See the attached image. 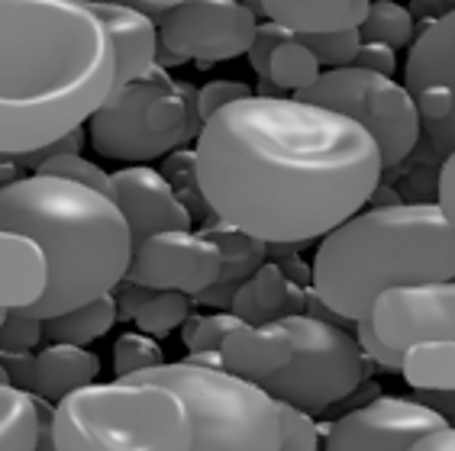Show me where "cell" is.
Returning <instances> with one entry per match:
<instances>
[{"mask_svg": "<svg viewBox=\"0 0 455 451\" xmlns=\"http://www.w3.org/2000/svg\"><path fill=\"white\" fill-rule=\"evenodd\" d=\"M368 326L381 345L401 355L403 348L429 338H455L452 281L387 287L368 310Z\"/></svg>", "mask_w": 455, "mask_h": 451, "instance_id": "cell-12", "label": "cell"}, {"mask_svg": "<svg viewBox=\"0 0 455 451\" xmlns=\"http://www.w3.org/2000/svg\"><path fill=\"white\" fill-rule=\"evenodd\" d=\"M197 184L213 219L265 245H300L365 210L381 152L359 123L298 97H243L204 123Z\"/></svg>", "mask_w": 455, "mask_h": 451, "instance_id": "cell-1", "label": "cell"}, {"mask_svg": "<svg viewBox=\"0 0 455 451\" xmlns=\"http://www.w3.org/2000/svg\"><path fill=\"white\" fill-rule=\"evenodd\" d=\"M281 322L294 338V355L262 384L268 397L320 416L323 409L355 393L365 371V355L349 332L307 313L284 316Z\"/></svg>", "mask_w": 455, "mask_h": 451, "instance_id": "cell-8", "label": "cell"}, {"mask_svg": "<svg viewBox=\"0 0 455 451\" xmlns=\"http://www.w3.org/2000/svg\"><path fill=\"white\" fill-rule=\"evenodd\" d=\"M420 126H429L436 132L439 146H452V113H455V87H427L413 97Z\"/></svg>", "mask_w": 455, "mask_h": 451, "instance_id": "cell-31", "label": "cell"}, {"mask_svg": "<svg viewBox=\"0 0 455 451\" xmlns=\"http://www.w3.org/2000/svg\"><path fill=\"white\" fill-rule=\"evenodd\" d=\"M162 348L152 336L146 332H123L114 342V371L116 377H132V374H142L149 368L162 365Z\"/></svg>", "mask_w": 455, "mask_h": 451, "instance_id": "cell-30", "label": "cell"}, {"mask_svg": "<svg viewBox=\"0 0 455 451\" xmlns=\"http://www.w3.org/2000/svg\"><path fill=\"white\" fill-rule=\"evenodd\" d=\"M443 7H446V10H452V0H443Z\"/></svg>", "mask_w": 455, "mask_h": 451, "instance_id": "cell-48", "label": "cell"}, {"mask_svg": "<svg viewBox=\"0 0 455 451\" xmlns=\"http://www.w3.org/2000/svg\"><path fill=\"white\" fill-rule=\"evenodd\" d=\"M20 178V165L13 158H4L0 155V187H7L10 181H17Z\"/></svg>", "mask_w": 455, "mask_h": 451, "instance_id": "cell-45", "label": "cell"}, {"mask_svg": "<svg viewBox=\"0 0 455 451\" xmlns=\"http://www.w3.org/2000/svg\"><path fill=\"white\" fill-rule=\"evenodd\" d=\"M43 429V400L0 384V451H33Z\"/></svg>", "mask_w": 455, "mask_h": 451, "instance_id": "cell-24", "label": "cell"}, {"mask_svg": "<svg viewBox=\"0 0 455 451\" xmlns=\"http://www.w3.org/2000/svg\"><path fill=\"white\" fill-rule=\"evenodd\" d=\"M33 451H55L52 435H49V403H43V429H39V439H36Z\"/></svg>", "mask_w": 455, "mask_h": 451, "instance_id": "cell-43", "label": "cell"}, {"mask_svg": "<svg viewBox=\"0 0 455 451\" xmlns=\"http://www.w3.org/2000/svg\"><path fill=\"white\" fill-rule=\"evenodd\" d=\"M191 316V297L178 294V290H149L142 297L140 306L132 310L130 320L136 322V329L146 332L152 338H165L172 329H178L184 320Z\"/></svg>", "mask_w": 455, "mask_h": 451, "instance_id": "cell-27", "label": "cell"}, {"mask_svg": "<svg viewBox=\"0 0 455 451\" xmlns=\"http://www.w3.org/2000/svg\"><path fill=\"white\" fill-rule=\"evenodd\" d=\"M455 158L446 155L443 168H439V178H436V210L449 223H455Z\"/></svg>", "mask_w": 455, "mask_h": 451, "instance_id": "cell-41", "label": "cell"}, {"mask_svg": "<svg viewBox=\"0 0 455 451\" xmlns=\"http://www.w3.org/2000/svg\"><path fill=\"white\" fill-rule=\"evenodd\" d=\"M294 97L304 104L336 110L359 123L375 139L385 168L401 165L420 139V116H417L413 97L403 91V84H397L387 75L352 68V65L330 68Z\"/></svg>", "mask_w": 455, "mask_h": 451, "instance_id": "cell-9", "label": "cell"}, {"mask_svg": "<svg viewBox=\"0 0 455 451\" xmlns=\"http://www.w3.org/2000/svg\"><path fill=\"white\" fill-rule=\"evenodd\" d=\"M110 200L126 219L132 245L165 229H188L191 217L178 203L162 171L149 165H126L110 174Z\"/></svg>", "mask_w": 455, "mask_h": 451, "instance_id": "cell-14", "label": "cell"}, {"mask_svg": "<svg viewBox=\"0 0 455 451\" xmlns=\"http://www.w3.org/2000/svg\"><path fill=\"white\" fill-rule=\"evenodd\" d=\"M403 381L420 393H452L455 387V338H429L401 352Z\"/></svg>", "mask_w": 455, "mask_h": 451, "instance_id": "cell-21", "label": "cell"}, {"mask_svg": "<svg viewBox=\"0 0 455 451\" xmlns=\"http://www.w3.org/2000/svg\"><path fill=\"white\" fill-rule=\"evenodd\" d=\"M158 52L175 61H229L245 55L259 17L243 0H184L162 10Z\"/></svg>", "mask_w": 455, "mask_h": 451, "instance_id": "cell-10", "label": "cell"}, {"mask_svg": "<svg viewBox=\"0 0 455 451\" xmlns=\"http://www.w3.org/2000/svg\"><path fill=\"white\" fill-rule=\"evenodd\" d=\"M49 265L43 249L23 233L0 229V313L29 310L45 294Z\"/></svg>", "mask_w": 455, "mask_h": 451, "instance_id": "cell-17", "label": "cell"}, {"mask_svg": "<svg viewBox=\"0 0 455 451\" xmlns=\"http://www.w3.org/2000/svg\"><path fill=\"white\" fill-rule=\"evenodd\" d=\"M0 229L29 235L45 255V294L23 310L36 320L114 294L130 268L132 239L116 203L68 178L36 171L0 187Z\"/></svg>", "mask_w": 455, "mask_h": 451, "instance_id": "cell-3", "label": "cell"}, {"mask_svg": "<svg viewBox=\"0 0 455 451\" xmlns=\"http://www.w3.org/2000/svg\"><path fill=\"white\" fill-rule=\"evenodd\" d=\"M352 68H365L391 78V71H397V52L385 43H362L355 59H352Z\"/></svg>", "mask_w": 455, "mask_h": 451, "instance_id": "cell-38", "label": "cell"}, {"mask_svg": "<svg viewBox=\"0 0 455 451\" xmlns=\"http://www.w3.org/2000/svg\"><path fill=\"white\" fill-rule=\"evenodd\" d=\"M455 278L452 223L436 203H381L342 219L320 239L310 290L339 320H368L387 287Z\"/></svg>", "mask_w": 455, "mask_h": 451, "instance_id": "cell-4", "label": "cell"}, {"mask_svg": "<svg viewBox=\"0 0 455 451\" xmlns=\"http://www.w3.org/2000/svg\"><path fill=\"white\" fill-rule=\"evenodd\" d=\"M116 59L88 0H0V155L78 130L114 91Z\"/></svg>", "mask_w": 455, "mask_h": 451, "instance_id": "cell-2", "label": "cell"}, {"mask_svg": "<svg viewBox=\"0 0 455 451\" xmlns=\"http://www.w3.org/2000/svg\"><path fill=\"white\" fill-rule=\"evenodd\" d=\"M413 7H420V10H436V17H439V13H449V10L443 7V0H413Z\"/></svg>", "mask_w": 455, "mask_h": 451, "instance_id": "cell-46", "label": "cell"}, {"mask_svg": "<svg viewBox=\"0 0 455 451\" xmlns=\"http://www.w3.org/2000/svg\"><path fill=\"white\" fill-rule=\"evenodd\" d=\"M162 178L168 181V187L175 191L178 203L188 210V217L194 219H211V207L201 194V184H197V165H194V148H175L168 152L165 162H162Z\"/></svg>", "mask_w": 455, "mask_h": 451, "instance_id": "cell-28", "label": "cell"}, {"mask_svg": "<svg viewBox=\"0 0 455 451\" xmlns=\"http://www.w3.org/2000/svg\"><path fill=\"white\" fill-rule=\"evenodd\" d=\"M243 97H252V87L243 84V81H211V84L197 87V97H194V110H197V123H207L217 110L236 104Z\"/></svg>", "mask_w": 455, "mask_h": 451, "instance_id": "cell-36", "label": "cell"}, {"mask_svg": "<svg viewBox=\"0 0 455 451\" xmlns=\"http://www.w3.org/2000/svg\"><path fill=\"white\" fill-rule=\"evenodd\" d=\"M55 451H188L191 413L165 384H84L49 407Z\"/></svg>", "mask_w": 455, "mask_h": 451, "instance_id": "cell-5", "label": "cell"}, {"mask_svg": "<svg viewBox=\"0 0 455 451\" xmlns=\"http://www.w3.org/2000/svg\"><path fill=\"white\" fill-rule=\"evenodd\" d=\"M288 29L278 27V23H272V20H265V23H259L252 33V43H249V49H245V55H249V61H252V71L259 75V78H268V59H272L275 45L284 43L288 39Z\"/></svg>", "mask_w": 455, "mask_h": 451, "instance_id": "cell-37", "label": "cell"}, {"mask_svg": "<svg viewBox=\"0 0 455 451\" xmlns=\"http://www.w3.org/2000/svg\"><path fill=\"white\" fill-rule=\"evenodd\" d=\"M371 0H262V17L288 33H339L359 29Z\"/></svg>", "mask_w": 455, "mask_h": 451, "instance_id": "cell-20", "label": "cell"}, {"mask_svg": "<svg viewBox=\"0 0 455 451\" xmlns=\"http://www.w3.org/2000/svg\"><path fill=\"white\" fill-rule=\"evenodd\" d=\"M0 384H10L7 381V371H4V365H0Z\"/></svg>", "mask_w": 455, "mask_h": 451, "instance_id": "cell-47", "label": "cell"}, {"mask_svg": "<svg viewBox=\"0 0 455 451\" xmlns=\"http://www.w3.org/2000/svg\"><path fill=\"white\" fill-rule=\"evenodd\" d=\"M0 365L7 371L10 387L27 393L33 391V365H36L33 352H0Z\"/></svg>", "mask_w": 455, "mask_h": 451, "instance_id": "cell-39", "label": "cell"}, {"mask_svg": "<svg viewBox=\"0 0 455 451\" xmlns=\"http://www.w3.org/2000/svg\"><path fill=\"white\" fill-rule=\"evenodd\" d=\"M116 322V297L104 294L84 306H75L68 313L43 320V338L45 342H65V345L88 348L94 338L107 336Z\"/></svg>", "mask_w": 455, "mask_h": 451, "instance_id": "cell-22", "label": "cell"}, {"mask_svg": "<svg viewBox=\"0 0 455 451\" xmlns=\"http://www.w3.org/2000/svg\"><path fill=\"white\" fill-rule=\"evenodd\" d=\"M94 13L104 23L116 59V84L136 81L149 75L158 65V27L156 17L146 10L123 4V0H88Z\"/></svg>", "mask_w": 455, "mask_h": 451, "instance_id": "cell-15", "label": "cell"}, {"mask_svg": "<svg viewBox=\"0 0 455 451\" xmlns=\"http://www.w3.org/2000/svg\"><path fill=\"white\" fill-rule=\"evenodd\" d=\"M413 33V13L395 0H371L368 4L365 20L359 23V39L362 43H385L391 49H401V45H411Z\"/></svg>", "mask_w": 455, "mask_h": 451, "instance_id": "cell-26", "label": "cell"}, {"mask_svg": "<svg viewBox=\"0 0 455 451\" xmlns=\"http://www.w3.org/2000/svg\"><path fill=\"white\" fill-rule=\"evenodd\" d=\"M298 43L310 49L320 68H346L359 52V29H339V33H300Z\"/></svg>", "mask_w": 455, "mask_h": 451, "instance_id": "cell-32", "label": "cell"}, {"mask_svg": "<svg viewBox=\"0 0 455 451\" xmlns=\"http://www.w3.org/2000/svg\"><path fill=\"white\" fill-rule=\"evenodd\" d=\"M291 297H294V284L281 274V268L262 265L252 271V278L233 290L229 306L243 322H272V316Z\"/></svg>", "mask_w": 455, "mask_h": 451, "instance_id": "cell-23", "label": "cell"}, {"mask_svg": "<svg viewBox=\"0 0 455 451\" xmlns=\"http://www.w3.org/2000/svg\"><path fill=\"white\" fill-rule=\"evenodd\" d=\"M411 451H455V432L452 425H439L433 432H427L423 439L411 445Z\"/></svg>", "mask_w": 455, "mask_h": 451, "instance_id": "cell-42", "label": "cell"}, {"mask_svg": "<svg viewBox=\"0 0 455 451\" xmlns=\"http://www.w3.org/2000/svg\"><path fill=\"white\" fill-rule=\"evenodd\" d=\"M0 320H4V313H0Z\"/></svg>", "mask_w": 455, "mask_h": 451, "instance_id": "cell-49", "label": "cell"}, {"mask_svg": "<svg viewBox=\"0 0 455 451\" xmlns=\"http://www.w3.org/2000/svg\"><path fill=\"white\" fill-rule=\"evenodd\" d=\"M36 171L55 174V178H68V181H78V184H84V187H91V191H100L110 197V174L100 165H94V162H88L84 155H78V152H61V155L45 158Z\"/></svg>", "mask_w": 455, "mask_h": 451, "instance_id": "cell-33", "label": "cell"}, {"mask_svg": "<svg viewBox=\"0 0 455 451\" xmlns=\"http://www.w3.org/2000/svg\"><path fill=\"white\" fill-rule=\"evenodd\" d=\"M427 87H455V13H439L413 39L403 65V91L417 97Z\"/></svg>", "mask_w": 455, "mask_h": 451, "instance_id": "cell-18", "label": "cell"}, {"mask_svg": "<svg viewBox=\"0 0 455 451\" xmlns=\"http://www.w3.org/2000/svg\"><path fill=\"white\" fill-rule=\"evenodd\" d=\"M142 381L165 384L191 413L188 451H278L281 413L278 400L259 384L239 381L217 365L175 361L132 374Z\"/></svg>", "mask_w": 455, "mask_h": 451, "instance_id": "cell-6", "label": "cell"}, {"mask_svg": "<svg viewBox=\"0 0 455 451\" xmlns=\"http://www.w3.org/2000/svg\"><path fill=\"white\" fill-rule=\"evenodd\" d=\"M320 75H323L320 61L310 55V49H307L304 43H298L294 33H291L284 43L275 45L272 59H268V81H272L278 91L298 94V91L314 84Z\"/></svg>", "mask_w": 455, "mask_h": 451, "instance_id": "cell-25", "label": "cell"}, {"mask_svg": "<svg viewBox=\"0 0 455 451\" xmlns=\"http://www.w3.org/2000/svg\"><path fill=\"white\" fill-rule=\"evenodd\" d=\"M281 413V439L278 451H316L320 448V429L316 419L304 409H294L288 403H278Z\"/></svg>", "mask_w": 455, "mask_h": 451, "instance_id": "cell-34", "label": "cell"}, {"mask_svg": "<svg viewBox=\"0 0 455 451\" xmlns=\"http://www.w3.org/2000/svg\"><path fill=\"white\" fill-rule=\"evenodd\" d=\"M43 338V320L23 310H10L0 320V352H33Z\"/></svg>", "mask_w": 455, "mask_h": 451, "instance_id": "cell-35", "label": "cell"}, {"mask_svg": "<svg viewBox=\"0 0 455 451\" xmlns=\"http://www.w3.org/2000/svg\"><path fill=\"white\" fill-rule=\"evenodd\" d=\"M355 342H359L362 355H368L371 361H378L381 368H387V371H397V368H401V355L378 342L375 332H371V326H368V320H359V338H355Z\"/></svg>", "mask_w": 455, "mask_h": 451, "instance_id": "cell-40", "label": "cell"}, {"mask_svg": "<svg viewBox=\"0 0 455 451\" xmlns=\"http://www.w3.org/2000/svg\"><path fill=\"white\" fill-rule=\"evenodd\" d=\"M184 326V345L191 355H217L223 338L243 326L236 313H213V316H188Z\"/></svg>", "mask_w": 455, "mask_h": 451, "instance_id": "cell-29", "label": "cell"}, {"mask_svg": "<svg viewBox=\"0 0 455 451\" xmlns=\"http://www.w3.org/2000/svg\"><path fill=\"white\" fill-rule=\"evenodd\" d=\"M294 355V338L284 329V322H243L233 329L217 352L220 368L239 381L262 387L272 374H278Z\"/></svg>", "mask_w": 455, "mask_h": 451, "instance_id": "cell-16", "label": "cell"}, {"mask_svg": "<svg viewBox=\"0 0 455 451\" xmlns=\"http://www.w3.org/2000/svg\"><path fill=\"white\" fill-rule=\"evenodd\" d=\"M126 278L146 290L197 297L220 278V249L204 233L165 229L132 245Z\"/></svg>", "mask_w": 455, "mask_h": 451, "instance_id": "cell-11", "label": "cell"}, {"mask_svg": "<svg viewBox=\"0 0 455 451\" xmlns=\"http://www.w3.org/2000/svg\"><path fill=\"white\" fill-rule=\"evenodd\" d=\"M100 377V358L81 345H65V342H49L36 355L33 365V397L43 403H59L71 391L84 384H94Z\"/></svg>", "mask_w": 455, "mask_h": 451, "instance_id": "cell-19", "label": "cell"}, {"mask_svg": "<svg viewBox=\"0 0 455 451\" xmlns=\"http://www.w3.org/2000/svg\"><path fill=\"white\" fill-rule=\"evenodd\" d=\"M88 139L97 155L123 165H149L181 148L188 132V81L152 68L136 81L116 84L88 116Z\"/></svg>", "mask_w": 455, "mask_h": 451, "instance_id": "cell-7", "label": "cell"}, {"mask_svg": "<svg viewBox=\"0 0 455 451\" xmlns=\"http://www.w3.org/2000/svg\"><path fill=\"white\" fill-rule=\"evenodd\" d=\"M123 4H132V7H140V10H146V13H152V10H172V7H178V4H184V0H123Z\"/></svg>", "mask_w": 455, "mask_h": 451, "instance_id": "cell-44", "label": "cell"}, {"mask_svg": "<svg viewBox=\"0 0 455 451\" xmlns=\"http://www.w3.org/2000/svg\"><path fill=\"white\" fill-rule=\"evenodd\" d=\"M439 425H449L446 416L423 400L375 397L330 425L323 451H411L417 439Z\"/></svg>", "mask_w": 455, "mask_h": 451, "instance_id": "cell-13", "label": "cell"}]
</instances>
